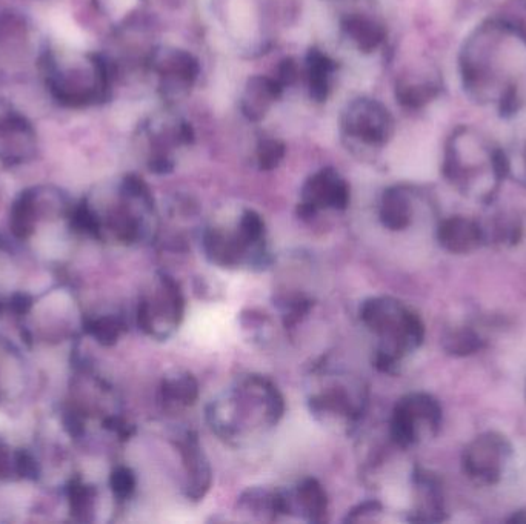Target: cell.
Masks as SVG:
<instances>
[{
  "mask_svg": "<svg viewBox=\"0 0 526 524\" xmlns=\"http://www.w3.org/2000/svg\"><path fill=\"white\" fill-rule=\"evenodd\" d=\"M342 30L345 36L359 48L363 53H371L377 50L385 40V30L382 25L374 22L373 19L360 14L348 16L342 22Z\"/></svg>",
  "mask_w": 526,
  "mask_h": 524,
  "instance_id": "8fae6325",
  "label": "cell"
},
{
  "mask_svg": "<svg viewBox=\"0 0 526 524\" xmlns=\"http://www.w3.org/2000/svg\"><path fill=\"white\" fill-rule=\"evenodd\" d=\"M297 79V65L294 60L287 59L285 62H282V65L279 67V76H277V82L282 85V88L291 85L294 80Z\"/></svg>",
  "mask_w": 526,
  "mask_h": 524,
  "instance_id": "ffe728a7",
  "label": "cell"
},
{
  "mask_svg": "<svg viewBox=\"0 0 526 524\" xmlns=\"http://www.w3.org/2000/svg\"><path fill=\"white\" fill-rule=\"evenodd\" d=\"M511 454L513 446L507 437L499 432H485L474 438L463 451V472L477 485H497Z\"/></svg>",
  "mask_w": 526,
  "mask_h": 524,
  "instance_id": "3957f363",
  "label": "cell"
},
{
  "mask_svg": "<svg viewBox=\"0 0 526 524\" xmlns=\"http://www.w3.org/2000/svg\"><path fill=\"white\" fill-rule=\"evenodd\" d=\"M302 214H314L317 209L347 208L350 190L334 170H322L314 174L303 186Z\"/></svg>",
  "mask_w": 526,
  "mask_h": 524,
  "instance_id": "ba28073f",
  "label": "cell"
},
{
  "mask_svg": "<svg viewBox=\"0 0 526 524\" xmlns=\"http://www.w3.org/2000/svg\"><path fill=\"white\" fill-rule=\"evenodd\" d=\"M299 500L308 514H322L325 509V494L314 481H308L307 485L299 489Z\"/></svg>",
  "mask_w": 526,
  "mask_h": 524,
  "instance_id": "e0dca14e",
  "label": "cell"
},
{
  "mask_svg": "<svg viewBox=\"0 0 526 524\" xmlns=\"http://www.w3.org/2000/svg\"><path fill=\"white\" fill-rule=\"evenodd\" d=\"M37 68L48 96L65 110H87L110 99L114 68L102 54L45 47Z\"/></svg>",
  "mask_w": 526,
  "mask_h": 524,
  "instance_id": "6da1fadb",
  "label": "cell"
},
{
  "mask_svg": "<svg viewBox=\"0 0 526 524\" xmlns=\"http://www.w3.org/2000/svg\"><path fill=\"white\" fill-rule=\"evenodd\" d=\"M343 131L365 145H383L393 133V119L382 103L357 99L348 105L342 119Z\"/></svg>",
  "mask_w": 526,
  "mask_h": 524,
  "instance_id": "52a82bcc",
  "label": "cell"
},
{
  "mask_svg": "<svg viewBox=\"0 0 526 524\" xmlns=\"http://www.w3.org/2000/svg\"><path fill=\"white\" fill-rule=\"evenodd\" d=\"M443 348L447 349L450 354L465 357V355L480 351L483 348V340L473 329H456L443 339Z\"/></svg>",
  "mask_w": 526,
  "mask_h": 524,
  "instance_id": "5bb4252c",
  "label": "cell"
},
{
  "mask_svg": "<svg viewBox=\"0 0 526 524\" xmlns=\"http://www.w3.org/2000/svg\"><path fill=\"white\" fill-rule=\"evenodd\" d=\"M308 76H310L311 97L317 102L327 100L330 93V77L336 64L319 50H311L307 57Z\"/></svg>",
  "mask_w": 526,
  "mask_h": 524,
  "instance_id": "4fadbf2b",
  "label": "cell"
},
{
  "mask_svg": "<svg viewBox=\"0 0 526 524\" xmlns=\"http://www.w3.org/2000/svg\"><path fill=\"white\" fill-rule=\"evenodd\" d=\"M136 2L137 0H93L96 10L108 17L124 16Z\"/></svg>",
  "mask_w": 526,
  "mask_h": 524,
  "instance_id": "d6986e66",
  "label": "cell"
},
{
  "mask_svg": "<svg viewBox=\"0 0 526 524\" xmlns=\"http://www.w3.org/2000/svg\"><path fill=\"white\" fill-rule=\"evenodd\" d=\"M380 220L391 231H403L413 222V205L407 191L391 188L383 194L380 205Z\"/></svg>",
  "mask_w": 526,
  "mask_h": 524,
  "instance_id": "7c38bea8",
  "label": "cell"
},
{
  "mask_svg": "<svg viewBox=\"0 0 526 524\" xmlns=\"http://www.w3.org/2000/svg\"><path fill=\"white\" fill-rule=\"evenodd\" d=\"M363 320L382 335L388 348L379 357L385 371H391L407 352L419 348L423 340L422 322L405 306L391 300H373L363 308Z\"/></svg>",
  "mask_w": 526,
  "mask_h": 524,
  "instance_id": "7a4b0ae2",
  "label": "cell"
},
{
  "mask_svg": "<svg viewBox=\"0 0 526 524\" xmlns=\"http://www.w3.org/2000/svg\"><path fill=\"white\" fill-rule=\"evenodd\" d=\"M285 157V145L277 139H265L257 148V162L262 170H274Z\"/></svg>",
  "mask_w": 526,
  "mask_h": 524,
  "instance_id": "2e32d148",
  "label": "cell"
},
{
  "mask_svg": "<svg viewBox=\"0 0 526 524\" xmlns=\"http://www.w3.org/2000/svg\"><path fill=\"white\" fill-rule=\"evenodd\" d=\"M442 425V409L428 394H411L403 398L394 412L391 432L400 446L419 442L422 432L436 434Z\"/></svg>",
  "mask_w": 526,
  "mask_h": 524,
  "instance_id": "277c9868",
  "label": "cell"
},
{
  "mask_svg": "<svg viewBox=\"0 0 526 524\" xmlns=\"http://www.w3.org/2000/svg\"><path fill=\"white\" fill-rule=\"evenodd\" d=\"M437 96V90L431 85H399L397 87V99L402 103L403 107L422 108L430 103L434 97Z\"/></svg>",
  "mask_w": 526,
  "mask_h": 524,
  "instance_id": "9a60e30c",
  "label": "cell"
},
{
  "mask_svg": "<svg viewBox=\"0 0 526 524\" xmlns=\"http://www.w3.org/2000/svg\"><path fill=\"white\" fill-rule=\"evenodd\" d=\"M437 239L448 253L470 254L482 245L485 236L479 223L467 217L454 216L440 223Z\"/></svg>",
  "mask_w": 526,
  "mask_h": 524,
  "instance_id": "9c48e42d",
  "label": "cell"
},
{
  "mask_svg": "<svg viewBox=\"0 0 526 524\" xmlns=\"http://www.w3.org/2000/svg\"><path fill=\"white\" fill-rule=\"evenodd\" d=\"M282 91V85L276 79L263 76L251 77L240 99L242 113L253 122L265 119Z\"/></svg>",
  "mask_w": 526,
  "mask_h": 524,
  "instance_id": "30bf717a",
  "label": "cell"
},
{
  "mask_svg": "<svg viewBox=\"0 0 526 524\" xmlns=\"http://www.w3.org/2000/svg\"><path fill=\"white\" fill-rule=\"evenodd\" d=\"M165 392L170 395L173 400H179L180 403L193 402L197 395V385L191 377H179L177 380L168 383Z\"/></svg>",
  "mask_w": 526,
  "mask_h": 524,
  "instance_id": "ac0fdd59",
  "label": "cell"
},
{
  "mask_svg": "<svg viewBox=\"0 0 526 524\" xmlns=\"http://www.w3.org/2000/svg\"><path fill=\"white\" fill-rule=\"evenodd\" d=\"M148 65L159 77L160 91L167 99L187 93L200 73L196 57L179 48H157L148 57Z\"/></svg>",
  "mask_w": 526,
  "mask_h": 524,
  "instance_id": "8992f818",
  "label": "cell"
},
{
  "mask_svg": "<svg viewBox=\"0 0 526 524\" xmlns=\"http://www.w3.org/2000/svg\"><path fill=\"white\" fill-rule=\"evenodd\" d=\"M39 131L30 117L16 110L0 111V163L19 166L36 159Z\"/></svg>",
  "mask_w": 526,
  "mask_h": 524,
  "instance_id": "5b68a950",
  "label": "cell"
}]
</instances>
